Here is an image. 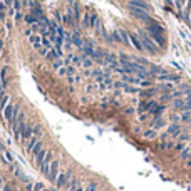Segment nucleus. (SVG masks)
<instances>
[{
    "mask_svg": "<svg viewBox=\"0 0 191 191\" xmlns=\"http://www.w3.org/2000/svg\"><path fill=\"white\" fill-rule=\"evenodd\" d=\"M137 35H139L141 44H143V47H144L146 52H149V54H158V52H159V47L153 42V39L149 37V34L146 32V30H139V32H137Z\"/></svg>",
    "mask_w": 191,
    "mask_h": 191,
    "instance_id": "nucleus-1",
    "label": "nucleus"
},
{
    "mask_svg": "<svg viewBox=\"0 0 191 191\" xmlns=\"http://www.w3.org/2000/svg\"><path fill=\"white\" fill-rule=\"evenodd\" d=\"M59 173H61V159H54L49 166V173H47V179L51 181V183H55L57 179Z\"/></svg>",
    "mask_w": 191,
    "mask_h": 191,
    "instance_id": "nucleus-2",
    "label": "nucleus"
},
{
    "mask_svg": "<svg viewBox=\"0 0 191 191\" xmlns=\"http://www.w3.org/2000/svg\"><path fill=\"white\" fill-rule=\"evenodd\" d=\"M129 10H131V15H133V17H136V18H139L141 22H146V24H148V22L151 20V15H149L148 10L136 8V7H129Z\"/></svg>",
    "mask_w": 191,
    "mask_h": 191,
    "instance_id": "nucleus-3",
    "label": "nucleus"
},
{
    "mask_svg": "<svg viewBox=\"0 0 191 191\" xmlns=\"http://www.w3.org/2000/svg\"><path fill=\"white\" fill-rule=\"evenodd\" d=\"M71 178H72V173H71V171H67V173H59L57 179H55V186H57L59 189H62V188L69 183Z\"/></svg>",
    "mask_w": 191,
    "mask_h": 191,
    "instance_id": "nucleus-4",
    "label": "nucleus"
},
{
    "mask_svg": "<svg viewBox=\"0 0 191 191\" xmlns=\"http://www.w3.org/2000/svg\"><path fill=\"white\" fill-rule=\"evenodd\" d=\"M51 163H52V151H47L45 158H44V163L40 164V171H42L45 176H47V173H49V166H51Z\"/></svg>",
    "mask_w": 191,
    "mask_h": 191,
    "instance_id": "nucleus-5",
    "label": "nucleus"
},
{
    "mask_svg": "<svg viewBox=\"0 0 191 191\" xmlns=\"http://www.w3.org/2000/svg\"><path fill=\"white\" fill-rule=\"evenodd\" d=\"M129 7H136V8H143V10H151L148 0H129Z\"/></svg>",
    "mask_w": 191,
    "mask_h": 191,
    "instance_id": "nucleus-6",
    "label": "nucleus"
},
{
    "mask_svg": "<svg viewBox=\"0 0 191 191\" xmlns=\"http://www.w3.org/2000/svg\"><path fill=\"white\" fill-rule=\"evenodd\" d=\"M129 42L136 47V51L144 52V47H143V44H141V39H139V35H137V34H129Z\"/></svg>",
    "mask_w": 191,
    "mask_h": 191,
    "instance_id": "nucleus-7",
    "label": "nucleus"
},
{
    "mask_svg": "<svg viewBox=\"0 0 191 191\" xmlns=\"http://www.w3.org/2000/svg\"><path fill=\"white\" fill-rule=\"evenodd\" d=\"M154 92H156V89L154 87H148V89H139V97L141 99H149V97H153L154 96Z\"/></svg>",
    "mask_w": 191,
    "mask_h": 191,
    "instance_id": "nucleus-8",
    "label": "nucleus"
},
{
    "mask_svg": "<svg viewBox=\"0 0 191 191\" xmlns=\"http://www.w3.org/2000/svg\"><path fill=\"white\" fill-rule=\"evenodd\" d=\"M123 81L126 84H141V79L137 76H131V74H123Z\"/></svg>",
    "mask_w": 191,
    "mask_h": 191,
    "instance_id": "nucleus-9",
    "label": "nucleus"
},
{
    "mask_svg": "<svg viewBox=\"0 0 191 191\" xmlns=\"http://www.w3.org/2000/svg\"><path fill=\"white\" fill-rule=\"evenodd\" d=\"M168 134H171L173 137H178V136H181V127L178 126V124H171L170 127H168V131H166Z\"/></svg>",
    "mask_w": 191,
    "mask_h": 191,
    "instance_id": "nucleus-10",
    "label": "nucleus"
},
{
    "mask_svg": "<svg viewBox=\"0 0 191 191\" xmlns=\"http://www.w3.org/2000/svg\"><path fill=\"white\" fill-rule=\"evenodd\" d=\"M29 40H30V44H32L35 49H39V47H42V37L40 35H30L29 37Z\"/></svg>",
    "mask_w": 191,
    "mask_h": 191,
    "instance_id": "nucleus-11",
    "label": "nucleus"
},
{
    "mask_svg": "<svg viewBox=\"0 0 191 191\" xmlns=\"http://www.w3.org/2000/svg\"><path fill=\"white\" fill-rule=\"evenodd\" d=\"M72 44H74V45H77V47H81V49L84 47V42H82V37H81V34H77V32L72 34Z\"/></svg>",
    "mask_w": 191,
    "mask_h": 191,
    "instance_id": "nucleus-12",
    "label": "nucleus"
},
{
    "mask_svg": "<svg viewBox=\"0 0 191 191\" xmlns=\"http://www.w3.org/2000/svg\"><path fill=\"white\" fill-rule=\"evenodd\" d=\"M47 57L51 59V61H59V57H61V54H59L57 51H55V47H52V49H49V52H47Z\"/></svg>",
    "mask_w": 191,
    "mask_h": 191,
    "instance_id": "nucleus-13",
    "label": "nucleus"
},
{
    "mask_svg": "<svg viewBox=\"0 0 191 191\" xmlns=\"http://www.w3.org/2000/svg\"><path fill=\"white\" fill-rule=\"evenodd\" d=\"M0 81H2V86H4V87L8 84V79H7V67H5V65L0 69Z\"/></svg>",
    "mask_w": 191,
    "mask_h": 191,
    "instance_id": "nucleus-14",
    "label": "nucleus"
},
{
    "mask_svg": "<svg viewBox=\"0 0 191 191\" xmlns=\"http://www.w3.org/2000/svg\"><path fill=\"white\" fill-rule=\"evenodd\" d=\"M45 154H47V149H42V151H40L37 156H34V158H35V164L39 166V168H40V164L44 163V158H45Z\"/></svg>",
    "mask_w": 191,
    "mask_h": 191,
    "instance_id": "nucleus-15",
    "label": "nucleus"
},
{
    "mask_svg": "<svg viewBox=\"0 0 191 191\" xmlns=\"http://www.w3.org/2000/svg\"><path fill=\"white\" fill-rule=\"evenodd\" d=\"M179 117L183 123H191V111H184V112H179Z\"/></svg>",
    "mask_w": 191,
    "mask_h": 191,
    "instance_id": "nucleus-16",
    "label": "nucleus"
},
{
    "mask_svg": "<svg viewBox=\"0 0 191 191\" xmlns=\"http://www.w3.org/2000/svg\"><path fill=\"white\" fill-rule=\"evenodd\" d=\"M117 32H119V35H121V39H123L124 44H131V42H129V34H127L126 30H124V29H119Z\"/></svg>",
    "mask_w": 191,
    "mask_h": 191,
    "instance_id": "nucleus-17",
    "label": "nucleus"
},
{
    "mask_svg": "<svg viewBox=\"0 0 191 191\" xmlns=\"http://www.w3.org/2000/svg\"><path fill=\"white\" fill-rule=\"evenodd\" d=\"M42 149H44V144H42V143H40V141H39V143H37V144L34 146V149H32V151H30V154H32V156H37V154H39L40 151H42Z\"/></svg>",
    "mask_w": 191,
    "mask_h": 191,
    "instance_id": "nucleus-18",
    "label": "nucleus"
},
{
    "mask_svg": "<svg viewBox=\"0 0 191 191\" xmlns=\"http://www.w3.org/2000/svg\"><path fill=\"white\" fill-rule=\"evenodd\" d=\"M143 136H144L146 139H154V137L158 136V134H156V129H148L144 134H143Z\"/></svg>",
    "mask_w": 191,
    "mask_h": 191,
    "instance_id": "nucleus-19",
    "label": "nucleus"
},
{
    "mask_svg": "<svg viewBox=\"0 0 191 191\" xmlns=\"http://www.w3.org/2000/svg\"><path fill=\"white\" fill-rule=\"evenodd\" d=\"M8 102H10V97H8V96H4V97H2V102H0V109L5 111V107L8 106Z\"/></svg>",
    "mask_w": 191,
    "mask_h": 191,
    "instance_id": "nucleus-20",
    "label": "nucleus"
},
{
    "mask_svg": "<svg viewBox=\"0 0 191 191\" xmlns=\"http://www.w3.org/2000/svg\"><path fill=\"white\" fill-rule=\"evenodd\" d=\"M154 119H156V123H154V126H153V129H159V127L164 126V121H163L161 117H154Z\"/></svg>",
    "mask_w": 191,
    "mask_h": 191,
    "instance_id": "nucleus-21",
    "label": "nucleus"
},
{
    "mask_svg": "<svg viewBox=\"0 0 191 191\" xmlns=\"http://www.w3.org/2000/svg\"><path fill=\"white\" fill-rule=\"evenodd\" d=\"M189 156H191V149L189 148H184L183 151H181V158L183 159H189Z\"/></svg>",
    "mask_w": 191,
    "mask_h": 191,
    "instance_id": "nucleus-22",
    "label": "nucleus"
},
{
    "mask_svg": "<svg viewBox=\"0 0 191 191\" xmlns=\"http://www.w3.org/2000/svg\"><path fill=\"white\" fill-rule=\"evenodd\" d=\"M25 22L30 24V25H34V24H37V17H34V15H25Z\"/></svg>",
    "mask_w": 191,
    "mask_h": 191,
    "instance_id": "nucleus-23",
    "label": "nucleus"
},
{
    "mask_svg": "<svg viewBox=\"0 0 191 191\" xmlns=\"http://www.w3.org/2000/svg\"><path fill=\"white\" fill-rule=\"evenodd\" d=\"M82 22H84V25H86V27H91V15H89V12H86V14H84Z\"/></svg>",
    "mask_w": 191,
    "mask_h": 191,
    "instance_id": "nucleus-24",
    "label": "nucleus"
},
{
    "mask_svg": "<svg viewBox=\"0 0 191 191\" xmlns=\"http://www.w3.org/2000/svg\"><path fill=\"white\" fill-rule=\"evenodd\" d=\"M4 159H5V161H7V163H10V164H12V163H14V156H12V154H10V153H8V151H4Z\"/></svg>",
    "mask_w": 191,
    "mask_h": 191,
    "instance_id": "nucleus-25",
    "label": "nucleus"
},
{
    "mask_svg": "<svg viewBox=\"0 0 191 191\" xmlns=\"http://www.w3.org/2000/svg\"><path fill=\"white\" fill-rule=\"evenodd\" d=\"M42 189H45V186H44V183H34V189L32 191H42Z\"/></svg>",
    "mask_w": 191,
    "mask_h": 191,
    "instance_id": "nucleus-26",
    "label": "nucleus"
},
{
    "mask_svg": "<svg viewBox=\"0 0 191 191\" xmlns=\"http://www.w3.org/2000/svg\"><path fill=\"white\" fill-rule=\"evenodd\" d=\"M141 87H144V89H148V87H153V82L151 81H146V79H143L141 81V84H139Z\"/></svg>",
    "mask_w": 191,
    "mask_h": 191,
    "instance_id": "nucleus-27",
    "label": "nucleus"
},
{
    "mask_svg": "<svg viewBox=\"0 0 191 191\" xmlns=\"http://www.w3.org/2000/svg\"><path fill=\"white\" fill-rule=\"evenodd\" d=\"M112 40H114V42H123V39H121V35H119V32L117 30H116V32H112Z\"/></svg>",
    "mask_w": 191,
    "mask_h": 191,
    "instance_id": "nucleus-28",
    "label": "nucleus"
},
{
    "mask_svg": "<svg viewBox=\"0 0 191 191\" xmlns=\"http://www.w3.org/2000/svg\"><path fill=\"white\" fill-rule=\"evenodd\" d=\"M174 148H176V151H183V149H184V141H181V143H178V144L176 146H174Z\"/></svg>",
    "mask_w": 191,
    "mask_h": 191,
    "instance_id": "nucleus-29",
    "label": "nucleus"
},
{
    "mask_svg": "<svg viewBox=\"0 0 191 191\" xmlns=\"http://www.w3.org/2000/svg\"><path fill=\"white\" fill-rule=\"evenodd\" d=\"M96 188H97V184H96V183H91V184H89V186H87L84 191H96Z\"/></svg>",
    "mask_w": 191,
    "mask_h": 191,
    "instance_id": "nucleus-30",
    "label": "nucleus"
},
{
    "mask_svg": "<svg viewBox=\"0 0 191 191\" xmlns=\"http://www.w3.org/2000/svg\"><path fill=\"white\" fill-rule=\"evenodd\" d=\"M184 111H191V101H186V104L183 106V111L181 112H184Z\"/></svg>",
    "mask_w": 191,
    "mask_h": 191,
    "instance_id": "nucleus-31",
    "label": "nucleus"
},
{
    "mask_svg": "<svg viewBox=\"0 0 191 191\" xmlns=\"http://www.w3.org/2000/svg\"><path fill=\"white\" fill-rule=\"evenodd\" d=\"M0 97H4V86H2V81H0Z\"/></svg>",
    "mask_w": 191,
    "mask_h": 191,
    "instance_id": "nucleus-32",
    "label": "nucleus"
},
{
    "mask_svg": "<svg viewBox=\"0 0 191 191\" xmlns=\"http://www.w3.org/2000/svg\"><path fill=\"white\" fill-rule=\"evenodd\" d=\"M84 64H86V67H91V65H92V62H91L89 59H86V61H84Z\"/></svg>",
    "mask_w": 191,
    "mask_h": 191,
    "instance_id": "nucleus-33",
    "label": "nucleus"
},
{
    "mask_svg": "<svg viewBox=\"0 0 191 191\" xmlns=\"http://www.w3.org/2000/svg\"><path fill=\"white\" fill-rule=\"evenodd\" d=\"M181 5H183V0H176V7L181 8Z\"/></svg>",
    "mask_w": 191,
    "mask_h": 191,
    "instance_id": "nucleus-34",
    "label": "nucleus"
},
{
    "mask_svg": "<svg viewBox=\"0 0 191 191\" xmlns=\"http://www.w3.org/2000/svg\"><path fill=\"white\" fill-rule=\"evenodd\" d=\"M126 112H127V114H133L134 109H133V107H127V109H126Z\"/></svg>",
    "mask_w": 191,
    "mask_h": 191,
    "instance_id": "nucleus-35",
    "label": "nucleus"
},
{
    "mask_svg": "<svg viewBox=\"0 0 191 191\" xmlns=\"http://www.w3.org/2000/svg\"><path fill=\"white\" fill-rule=\"evenodd\" d=\"M186 166H188V168H191V156H189V159L186 161Z\"/></svg>",
    "mask_w": 191,
    "mask_h": 191,
    "instance_id": "nucleus-36",
    "label": "nucleus"
},
{
    "mask_svg": "<svg viewBox=\"0 0 191 191\" xmlns=\"http://www.w3.org/2000/svg\"><path fill=\"white\" fill-rule=\"evenodd\" d=\"M76 191H84V188H82V186H77V188H76Z\"/></svg>",
    "mask_w": 191,
    "mask_h": 191,
    "instance_id": "nucleus-37",
    "label": "nucleus"
},
{
    "mask_svg": "<svg viewBox=\"0 0 191 191\" xmlns=\"http://www.w3.org/2000/svg\"><path fill=\"white\" fill-rule=\"evenodd\" d=\"M2 45H4V42H2V40H0V51H2Z\"/></svg>",
    "mask_w": 191,
    "mask_h": 191,
    "instance_id": "nucleus-38",
    "label": "nucleus"
},
{
    "mask_svg": "<svg viewBox=\"0 0 191 191\" xmlns=\"http://www.w3.org/2000/svg\"><path fill=\"white\" fill-rule=\"evenodd\" d=\"M42 191H49V189H42Z\"/></svg>",
    "mask_w": 191,
    "mask_h": 191,
    "instance_id": "nucleus-39",
    "label": "nucleus"
}]
</instances>
